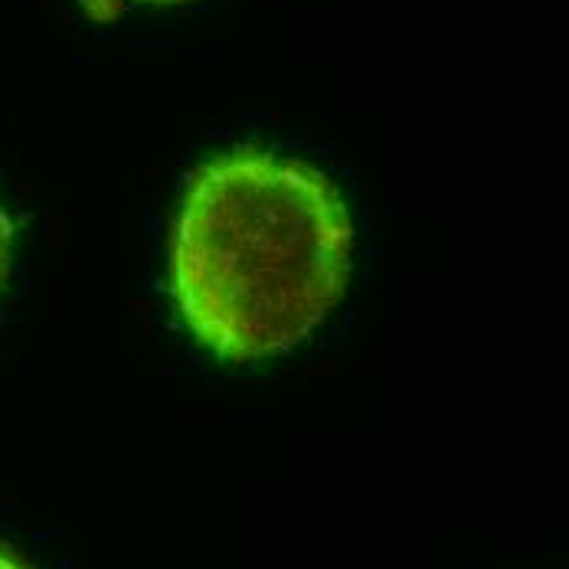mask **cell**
Segmentation results:
<instances>
[{"instance_id": "cell-1", "label": "cell", "mask_w": 569, "mask_h": 569, "mask_svg": "<svg viewBox=\"0 0 569 569\" xmlns=\"http://www.w3.org/2000/svg\"><path fill=\"white\" fill-rule=\"evenodd\" d=\"M353 223L338 187L256 148L190 177L171 236V295L190 335L232 363L295 350L341 301Z\"/></svg>"}, {"instance_id": "cell-2", "label": "cell", "mask_w": 569, "mask_h": 569, "mask_svg": "<svg viewBox=\"0 0 569 569\" xmlns=\"http://www.w3.org/2000/svg\"><path fill=\"white\" fill-rule=\"evenodd\" d=\"M10 262H13V227L0 207V291H3L7 276H10Z\"/></svg>"}, {"instance_id": "cell-3", "label": "cell", "mask_w": 569, "mask_h": 569, "mask_svg": "<svg viewBox=\"0 0 569 569\" xmlns=\"http://www.w3.org/2000/svg\"><path fill=\"white\" fill-rule=\"evenodd\" d=\"M0 569H30L23 560H17L7 547H0Z\"/></svg>"}, {"instance_id": "cell-4", "label": "cell", "mask_w": 569, "mask_h": 569, "mask_svg": "<svg viewBox=\"0 0 569 569\" xmlns=\"http://www.w3.org/2000/svg\"><path fill=\"white\" fill-rule=\"evenodd\" d=\"M141 3H180V0H141Z\"/></svg>"}]
</instances>
